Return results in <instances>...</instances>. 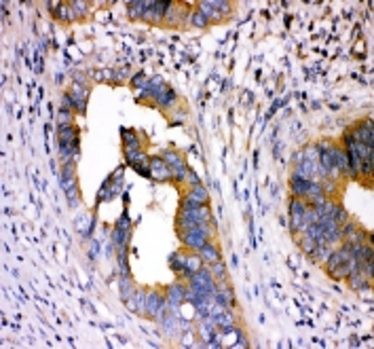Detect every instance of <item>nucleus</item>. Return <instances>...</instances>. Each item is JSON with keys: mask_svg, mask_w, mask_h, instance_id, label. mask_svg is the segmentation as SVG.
<instances>
[{"mask_svg": "<svg viewBox=\"0 0 374 349\" xmlns=\"http://www.w3.org/2000/svg\"><path fill=\"white\" fill-rule=\"evenodd\" d=\"M169 311V303L165 294H161L159 290H148L146 292V317L154 319V322H161L165 317V313Z\"/></svg>", "mask_w": 374, "mask_h": 349, "instance_id": "1", "label": "nucleus"}, {"mask_svg": "<svg viewBox=\"0 0 374 349\" xmlns=\"http://www.w3.org/2000/svg\"><path fill=\"white\" fill-rule=\"evenodd\" d=\"M178 214H180V216L190 218V220H197V222H209V220H211L209 205L195 203V201H190V199H186V197H182Z\"/></svg>", "mask_w": 374, "mask_h": 349, "instance_id": "2", "label": "nucleus"}, {"mask_svg": "<svg viewBox=\"0 0 374 349\" xmlns=\"http://www.w3.org/2000/svg\"><path fill=\"white\" fill-rule=\"evenodd\" d=\"M186 290L188 288L180 280L173 282V284H169V286L165 288V298H167V303H169V309H180L182 305L186 303Z\"/></svg>", "mask_w": 374, "mask_h": 349, "instance_id": "3", "label": "nucleus"}, {"mask_svg": "<svg viewBox=\"0 0 374 349\" xmlns=\"http://www.w3.org/2000/svg\"><path fill=\"white\" fill-rule=\"evenodd\" d=\"M150 180H154V182L172 180V169L165 165V161L161 159V157H154V159H150Z\"/></svg>", "mask_w": 374, "mask_h": 349, "instance_id": "4", "label": "nucleus"}, {"mask_svg": "<svg viewBox=\"0 0 374 349\" xmlns=\"http://www.w3.org/2000/svg\"><path fill=\"white\" fill-rule=\"evenodd\" d=\"M351 133H353L355 142H364V144H368V146H372V144H374L372 121H370V119H364L362 123H357V127H353V129H351Z\"/></svg>", "mask_w": 374, "mask_h": 349, "instance_id": "5", "label": "nucleus"}, {"mask_svg": "<svg viewBox=\"0 0 374 349\" xmlns=\"http://www.w3.org/2000/svg\"><path fill=\"white\" fill-rule=\"evenodd\" d=\"M146 292L144 288H136L133 290V294L129 296V301H127L125 305L129 307L131 313H138V316H146Z\"/></svg>", "mask_w": 374, "mask_h": 349, "instance_id": "6", "label": "nucleus"}, {"mask_svg": "<svg viewBox=\"0 0 374 349\" xmlns=\"http://www.w3.org/2000/svg\"><path fill=\"white\" fill-rule=\"evenodd\" d=\"M169 2H159V0H148V6H146V13H144V21H163L165 19V9H167Z\"/></svg>", "mask_w": 374, "mask_h": 349, "instance_id": "7", "label": "nucleus"}, {"mask_svg": "<svg viewBox=\"0 0 374 349\" xmlns=\"http://www.w3.org/2000/svg\"><path fill=\"white\" fill-rule=\"evenodd\" d=\"M178 237H180L182 246H184L188 252H199L201 248L205 246V241H209L199 233H178Z\"/></svg>", "mask_w": 374, "mask_h": 349, "instance_id": "8", "label": "nucleus"}, {"mask_svg": "<svg viewBox=\"0 0 374 349\" xmlns=\"http://www.w3.org/2000/svg\"><path fill=\"white\" fill-rule=\"evenodd\" d=\"M309 189H311V180H305V178L296 176L294 172L290 174V190H292V197L307 199V197H309Z\"/></svg>", "mask_w": 374, "mask_h": 349, "instance_id": "9", "label": "nucleus"}, {"mask_svg": "<svg viewBox=\"0 0 374 349\" xmlns=\"http://www.w3.org/2000/svg\"><path fill=\"white\" fill-rule=\"evenodd\" d=\"M345 280L349 282V288L351 290H357V292H368L370 290V280L362 273V269H357V271L349 273Z\"/></svg>", "mask_w": 374, "mask_h": 349, "instance_id": "10", "label": "nucleus"}, {"mask_svg": "<svg viewBox=\"0 0 374 349\" xmlns=\"http://www.w3.org/2000/svg\"><path fill=\"white\" fill-rule=\"evenodd\" d=\"M197 254L201 256L203 265H211V262H218V260H220V250H218V246H216L211 239L205 241V246H203Z\"/></svg>", "mask_w": 374, "mask_h": 349, "instance_id": "11", "label": "nucleus"}, {"mask_svg": "<svg viewBox=\"0 0 374 349\" xmlns=\"http://www.w3.org/2000/svg\"><path fill=\"white\" fill-rule=\"evenodd\" d=\"M175 99H178V91H175L173 87H169V85H163V89L159 91L157 99H154V104L159 106V108H169Z\"/></svg>", "mask_w": 374, "mask_h": 349, "instance_id": "12", "label": "nucleus"}, {"mask_svg": "<svg viewBox=\"0 0 374 349\" xmlns=\"http://www.w3.org/2000/svg\"><path fill=\"white\" fill-rule=\"evenodd\" d=\"M121 136H123V146H125V151H142V140H140L138 131L125 129V127H121Z\"/></svg>", "mask_w": 374, "mask_h": 349, "instance_id": "13", "label": "nucleus"}, {"mask_svg": "<svg viewBox=\"0 0 374 349\" xmlns=\"http://www.w3.org/2000/svg\"><path fill=\"white\" fill-rule=\"evenodd\" d=\"M184 197L190 199V201H195V203H203V205L209 203V193H207V189L203 187V184H195V187H188V190H186Z\"/></svg>", "mask_w": 374, "mask_h": 349, "instance_id": "14", "label": "nucleus"}, {"mask_svg": "<svg viewBox=\"0 0 374 349\" xmlns=\"http://www.w3.org/2000/svg\"><path fill=\"white\" fill-rule=\"evenodd\" d=\"M332 165L338 174H347V153L332 144Z\"/></svg>", "mask_w": 374, "mask_h": 349, "instance_id": "15", "label": "nucleus"}, {"mask_svg": "<svg viewBox=\"0 0 374 349\" xmlns=\"http://www.w3.org/2000/svg\"><path fill=\"white\" fill-rule=\"evenodd\" d=\"M125 159H127V163H129L133 169L140 167V165H148V163H150V159H148V155L144 151H125Z\"/></svg>", "mask_w": 374, "mask_h": 349, "instance_id": "16", "label": "nucleus"}, {"mask_svg": "<svg viewBox=\"0 0 374 349\" xmlns=\"http://www.w3.org/2000/svg\"><path fill=\"white\" fill-rule=\"evenodd\" d=\"M146 6H148V0H136V2H129L127 4V15H129L131 21L142 19L144 13H146Z\"/></svg>", "mask_w": 374, "mask_h": 349, "instance_id": "17", "label": "nucleus"}, {"mask_svg": "<svg viewBox=\"0 0 374 349\" xmlns=\"http://www.w3.org/2000/svg\"><path fill=\"white\" fill-rule=\"evenodd\" d=\"M133 290H136V286H133V280L131 277H118V296H121V303H127L129 301V296L133 294Z\"/></svg>", "mask_w": 374, "mask_h": 349, "instance_id": "18", "label": "nucleus"}, {"mask_svg": "<svg viewBox=\"0 0 374 349\" xmlns=\"http://www.w3.org/2000/svg\"><path fill=\"white\" fill-rule=\"evenodd\" d=\"M58 140L59 142H74V140H79V127H74V125H58Z\"/></svg>", "mask_w": 374, "mask_h": 349, "instance_id": "19", "label": "nucleus"}, {"mask_svg": "<svg viewBox=\"0 0 374 349\" xmlns=\"http://www.w3.org/2000/svg\"><path fill=\"white\" fill-rule=\"evenodd\" d=\"M305 210H307V199L290 197V201H288V214H290V216H298V218H302Z\"/></svg>", "mask_w": 374, "mask_h": 349, "instance_id": "20", "label": "nucleus"}, {"mask_svg": "<svg viewBox=\"0 0 374 349\" xmlns=\"http://www.w3.org/2000/svg\"><path fill=\"white\" fill-rule=\"evenodd\" d=\"M161 159L165 161V165H167L169 169H175V167L186 165V161L182 159V155H180V153H175V151H165L163 155H161Z\"/></svg>", "mask_w": 374, "mask_h": 349, "instance_id": "21", "label": "nucleus"}, {"mask_svg": "<svg viewBox=\"0 0 374 349\" xmlns=\"http://www.w3.org/2000/svg\"><path fill=\"white\" fill-rule=\"evenodd\" d=\"M197 11H201L203 15L207 17V21H222V15L209 4V0H203V2H199V9H197Z\"/></svg>", "mask_w": 374, "mask_h": 349, "instance_id": "22", "label": "nucleus"}, {"mask_svg": "<svg viewBox=\"0 0 374 349\" xmlns=\"http://www.w3.org/2000/svg\"><path fill=\"white\" fill-rule=\"evenodd\" d=\"M296 241H298L300 250L305 252L307 256L315 250V244H317V241H315L313 237H309V235H305V233H298V235H296Z\"/></svg>", "mask_w": 374, "mask_h": 349, "instance_id": "23", "label": "nucleus"}, {"mask_svg": "<svg viewBox=\"0 0 374 349\" xmlns=\"http://www.w3.org/2000/svg\"><path fill=\"white\" fill-rule=\"evenodd\" d=\"M209 267V271L211 275H214V280L216 282H227V265H224L222 260H218V262H211Z\"/></svg>", "mask_w": 374, "mask_h": 349, "instance_id": "24", "label": "nucleus"}, {"mask_svg": "<svg viewBox=\"0 0 374 349\" xmlns=\"http://www.w3.org/2000/svg\"><path fill=\"white\" fill-rule=\"evenodd\" d=\"M330 216H332V220L338 222V224H345L349 220V214L341 203H332V214H330Z\"/></svg>", "mask_w": 374, "mask_h": 349, "instance_id": "25", "label": "nucleus"}, {"mask_svg": "<svg viewBox=\"0 0 374 349\" xmlns=\"http://www.w3.org/2000/svg\"><path fill=\"white\" fill-rule=\"evenodd\" d=\"M209 4L214 6L222 17H229L232 13V2H229V0H209Z\"/></svg>", "mask_w": 374, "mask_h": 349, "instance_id": "26", "label": "nucleus"}, {"mask_svg": "<svg viewBox=\"0 0 374 349\" xmlns=\"http://www.w3.org/2000/svg\"><path fill=\"white\" fill-rule=\"evenodd\" d=\"M74 17H76V15H74L72 4H70V2H61L59 11H58V19H61V21H70V19H74Z\"/></svg>", "mask_w": 374, "mask_h": 349, "instance_id": "27", "label": "nucleus"}, {"mask_svg": "<svg viewBox=\"0 0 374 349\" xmlns=\"http://www.w3.org/2000/svg\"><path fill=\"white\" fill-rule=\"evenodd\" d=\"M72 121H74V110L59 108V112H58V125H72Z\"/></svg>", "mask_w": 374, "mask_h": 349, "instance_id": "28", "label": "nucleus"}, {"mask_svg": "<svg viewBox=\"0 0 374 349\" xmlns=\"http://www.w3.org/2000/svg\"><path fill=\"white\" fill-rule=\"evenodd\" d=\"M186 176H188V165H182V167H175L172 169V180L173 182H186Z\"/></svg>", "mask_w": 374, "mask_h": 349, "instance_id": "29", "label": "nucleus"}, {"mask_svg": "<svg viewBox=\"0 0 374 349\" xmlns=\"http://www.w3.org/2000/svg\"><path fill=\"white\" fill-rule=\"evenodd\" d=\"M190 24H193L195 28H205L209 21H207V17L203 15L201 11H193V15H190Z\"/></svg>", "mask_w": 374, "mask_h": 349, "instance_id": "30", "label": "nucleus"}, {"mask_svg": "<svg viewBox=\"0 0 374 349\" xmlns=\"http://www.w3.org/2000/svg\"><path fill=\"white\" fill-rule=\"evenodd\" d=\"M72 4V9H74V15L76 17H85L89 13V4L87 2H83V0H74V2H70Z\"/></svg>", "mask_w": 374, "mask_h": 349, "instance_id": "31", "label": "nucleus"}, {"mask_svg": "<svg viewBox=\"0 0 374 349\" xmlns=\"http://www.w3.org/2000/svg\"><path fill=\"white\" fill-rule=\"evenodd\" d=\"M121 189H123V178L121 180H112L108 184V201L110 199H115L116 195H121Z\"/></svg>", "mask_w": 374, "mask_h": 349, "instance_id": "32", "label": "nucleus"}, {"mask_svg": "<svg viewBox=\"0 0 374 349\" xmlns=\"http://www.w3.org/2000/svg\"><path fill=\"white\" fill-rule=\"evenodd\" d=\"M148 81V78H146V72H144V70H138V72L136 74H133L131 76V85H133V87H142V85Z\"/></svg>", "mask_w": 374, "mask_h": 349, "instance_id": "33", "label": "nucleus"}, {"mask_svg": "<svg viewBox=\"0 0 374 349\" xmlns=\"http://www.w3.org/2000/svg\"><path fill=\"white\" fill-rule=\"evenodd\" d=\"M116 226L118 229H123V231H131V220H129V216H127V212H123V216L118 218Z\"/></svg>", "mask_w": 374, "mask_h": 349, "instance_id": "34", "label": "nucleus"}, {"mask_svg": "<svg viewBox=\"0 0 374 349\" xmlns=\"http://www.w3.org/2000/svg\"><path fill=\"white\" fill-rule=\"evenodd\" d=\"M186 182L190 184V187H195V184H201V178L195 174V169L188 167V176H186Z\"/></svg>", "mask_w": 374, "mask_h": 349, "instance_id": "35", "label": "nucleus"}, {"mask_svg": "<svg viewBox=\"0 0 374 349\" xmlns=\"http://www.w3.org/2000/svg\"><path fill=\"white\" fill-rule=\"evenodd\" d=\"M61 108L74 110V104H72V97H70V94H63V95H61Z\"/></svg>", "mask_w": 374, "mask_h": 349, "instance_id": "36", "label": "nucleus"}, {"mask_svg": "<svg viewBox=\"0 0 374 349\" xmlns=\"http://www.w3.org/2000/svg\"><path fill=\"white\" fill-rule=\"evenodd\" d=\"M343 144H345V148L355 146V138H353V133H351V131H345V136H343Z\"/></svg>", "mask_w": 374, "mask_h": 349, "instance_id": "37", "label": "nucleus"}, {"mask_svg": "<svg viewBox=\"0 0 374 349\" xmlns=\"http://www.w3.org/2000/svg\"><path fill=\"white\" fill-rule=\"evenodd\" d=\"M34 72H36V74L42 72V58H40V53H38V51L34 53Z\"/></svg>", "mask_w": 374, "mask_h": 349, "instance_id": "38", "label": "nucleus"}, {"mask_svg": "<svg viewBox=\"0 0 374 349\" xmlns=\"http://www.w3.org/2000/svg\"><path fill=\"white\" fill-rule=\"evenodd\" d=\"M286 102H288V99H275V102H273V106H271V110H269V117H273L275 112L279 110V106H284ZM269 117H266V119H269Z\"/></svg>", "mask_w": 374, "mask_h": 349, "instance_id": "39", "label": "nucleus"}, {"mask_svg": "<svg viewBox=\"0 0 374 349\" xmlns=\"http://www.w3.org/2000/svg\"><path fill=\"white\" fill-rule=\"evenodd\" d=\"M97 252H100V241H91V252H89V258L95 260L97 258Z\"/></svg>", "mask_w": 374, "mask_h": 349, "instance_id": "40", "label": "nucleus"}, {"mask_svg": "<svg viewBox=\"0 0 374 349\" xmlns=\"http://www.w3.org/2000/svg\"><path fill=\"white\" fill-rule=\"evenodd\" d=\"M302 159H305V155H302V151H298V153H294V155H292V163H294V165H296V163H300Z\"/></svg>", "mask_w": 374, "mask_h": 349, "instance_id": "41", "label": "nucleus"}, {"mask_svg": "<svg viewBox=\"0 0 374 349\" xmlns=\"http://www.w3.org/2000/svg\"><path fill=\"white\" fill-rule=\"evenodd\" d=\"M277 187H275V184H271V197H277Z\"/></svg>", "mask_w": 374, "mask_h": 349, "instance_id": "42", "label": "nucleus"}, {"mask_svg": "<svg viewBox=\"0 0 374 349\" xmlns=\"http://www.w3.org/2000/svg\"><path fill=\"white\" fill-rule=\"evenodd\" d=\"M279 224H281V226H288V220H286L284 216H279Z\"/></svg>", "mask_w": 374, "mask_h": 349, "instance_id": "43", "label": "nucleus"}]
</instances>
